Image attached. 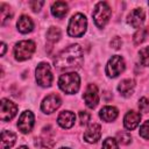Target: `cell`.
Here are the masks:
<instances>
[{
	"label": "cell",
	"mask_w": 149,
	"mask_h": 149,
	"mask_svg": "<svg viewBox=\"0 0 149 149\" xmlns=\"http://www.w3.org/2000/svg\"><path fill=\"white\" fill-rule=\"evenodd\" d=\"M35 51V43L33 41H20L14 47V56L17 61H26L31 57Z\"/></svg>",
	"instance_id": "obj_6"
},
{
	"label": "cell",
	"mask_w": 149,
	"mask_h": 149,
	"mask_svg": "<svg viewBox=\"0 0 149 149\" xmlns=\"http://www.w3.org/2000/svg\"><path fill=\"white\" fill-rule=\"evenodd\" d=\"M84 100L88 108L97 107V105L99 102V93H98V88L94 84H88V86L86 87L85 93H84Z\"/></svg>",
	"instance_id": "obj_10"
},
{
	"label": "cell",
	"mask_w": 149,
	"mask_h": 149,
	"mask_svg": "<svg viewBox=\"0 0 149 149\" xmlns=\"http://www.w3.org/2000/svg\"><path fill=\"white\" fill-rule=\"evenodd\" d=\"M59 149H70V148H59Z\"/></svg>",
	"instance_id": "obj_34"
},
{
	"label": "cell",
	"mask_w": 149,
	"mask_h": 149,
	"mask_svg": "<svg viewBox=\"0 0 149 149\" xmlns=\"http://www.w3.org/2000/svg\"><path fill=\"white\" fill-rule=\"evenodd\" d=\"M135 88V81L134 79H123L118 85V91L122 97H130Z\"/></svg>",
	"instance_id": "obj_16"
},
{
	"label": "cell",
	"mask_w": 149,
	"mask_h": 149,
	"mask_svg": "<svg viewBox=\"0 0 149 149\" xmlns=\"http://www.w3.org/2000/svg\"><path fill=\"white\" fill-rule=\"evenodd\" d=\"M17 149H28V147H26V146H21V147H19Z\"/></svg>",
	"instance_id": "obj_33"
},
{
	"label": "cell",
	"mask_w": 149,
	"mask_h": 149,
	"mask_svg": "<svg viewBox=\"0 0 149 149\" xmlns=\"http://www.w3.org/2000/svg\"><path fill=\"white\" fill-rule=\"evenodd\" d=\"M16 26H17V29H19L20 33L27 34V33H30V31L33 30V28H34V22H33V20H31L29 16L22 15V16L19 17Z\"/></svg>",
	"instance_id": "obj_19"
},
{
	"label": "cell",
	"mask_w": 149,
	"mask_h": 149,
	"mask_svg": "<svg viewBox=\"0 0 149 149\" xmlns=\"http://www.w3.org/2000/svg\"><path fill=\"white\" fill-rule=\"evenodd\" d=\"M16 141V134L10 130H2L1 133V143L0 149H9L14 146Z\"/></svg>",
	"instance_id": "obj_18"
},
{
	"label": "cell",
	"mask_w": 149,
	"mask_h": 149,
	"mask_svg": "<svg viewBox=\"0 0 149 149\" xmlns=\"http://www.w3.org/2000/svg\"><path fill=\"white\" fill-rule=\"evenodd\" d=\"M0 106V119L2 121H9L16 115L17 106L13 101L8 99H1Z\"/></svg>",
	"instance_id": "obj_8"
},
{
	"label": "cell",
	"mask_w": 149,
	"mask_h": 149,
	"mask_svg": "<svg viewBox=\"0 0 149 149\" xmlns=\"http://www.w3.org/2000/svg\"><path fill=\"white\" fill-rule=\"evenodd\" d=\"M34 126V114L30 111H24L19 118L17 121V128L23 134H28Z\"/></svg>",
	"instance_id": "obj_9"
},
{
	"label": "cell",
	"mask_w": 149,
	"mask_h": 149,
	"mask_svg": "<svg viewBox=\"0 0 149 149\" xmlns=\"http://www.w3.org/2000/svg\"><path fill=\"white\" fill-rule=\"evenodd\" d=\"M61 104H62V100H61V98H59L58 95H56V94H50V95H48L47 98L43 99V101H42V104H41V109H42L44 113L50 114V113L55 112V111L61 106Z\"/></svg>",
	"instance_id": "obj_11"
},
{
	"label": "cell",
	"mask_w": 149,
	"mask_h": 149,
	"mask_svg": "<svg viewBox=\"0 0 149 149\" xmlns=\"http://www.w3.org/2000/svg\"><path fill=\"white\" fill-rule=\"evenodd\" d=\"M125 61L121 56L119 55H114L109 58V61L107 62V65H106V74L108 77H118L120 73H122L125 71Z\"/></svg>",
	"instance_id": "obj_7"
},
{
	"label": "cell",
	"mask_w": 149,
	"mask_h": 149,
	"mask_svg": "<svg viewBox=\"0 0 149 149\" xmlns=\"http://www.w3.org/2000/svg\"><path fill=\"white\" fill-rule=\"evenodd\" d=\"M36 81L42 87H49L52 84V72L48 63H40L35 70Z\"/></svg>",
	"instance_id": "obj_5"
},
{
	"label": "cell",
	"mask_w": 149,
	"mask_h": 149,
	"mask_svg": "<svg viewBox=\"0 0 149 149\" xmlns=\"http://www.w3.org/2000/svg\"><path fill=\"white\" fill-rule=\"evenodd\" d=\"M122 45V41H121V38L120 37H114L112 41H111V47L113 48V49H115V50H118V49H120V47Z\"/></svg>",
	"instance_id": "obj_31"
},
{
	"label": "cell",
	"mask_w": 149,
	"mask_h": 149,
	"mask_svg": "<svg viewBox=\"0 0 149 149\" xmlns=\"http://www.w3.org/2000/svg\"><path fill=\"white\" fill-rule=\"evenodd\" d=\"M118 141L122 144H128L132 141V136L128 132H120L118 133Z\"/></svg>",
	"instance_id": "obj_26"
},
{
	"label": "cell",
	"mask_w": 149,
	"mask_h": 149,
	"mask_svg": "<svg viewBox=\"0 0 149 149\" xmlns=\"http://www.w3.org/2000/svg\"><path fill=\"white\" fill-rule=\"evenodd\" d=\"M101 137V126L99 123H91L84 133V140L87 143H95Z\"/></svg>",
	"instance_id": "obj_13"
},
{
	"label": "cell",
	"mask_w": 149,
	"mask_h": 149,
	"mask_svg": "<svg viewBox=\"0 0 149 149\" xmlns=\"http://www.w3.org/2000/svg\"><path fill=\"white\" fill-rule=\"evenodd\" d=\"M5 51H6V44L2 42V43H1V56L5 55Z\"/></svg>",
	"instance_id": "obj_32"
},
{
	"label": "cell",
	"mask_w": 149,
	"mask_h": 149,
	"mask_svg": "<svg viewBox=\"0 0 149 149\" xmlns=\"http://www.w3.org/2000/svg\"><path fill=\"white\" fill-rule=\"evenodd\" d=\"M111 15H112V9L104 1L98 2L95 5L94 9H93V13H92L94 23H95V26L98 28H104L106 26V23L108 22Z\"/></svg>",
	"instance_id": "obj_4"
},
{
	"label": "cell",
	"mask_w": 149,
	"mask_h": 149,
	"mask_svg": "<svg viewBox=\"0 0 149 149\" xmlns=\"http://www.w3.org/2000/svg\"><path fill=\"white\" fill-rule=\"evenodd\" d=\"M79 120H80V123L81 125H86L88 121H90V114L87 112H84L81 111L79 113Z\"/></svg>",
	"instance_id": "obj_30"
},
{
	"label": "cell",
	"mask_w": 149,
	"mask_h": 149,
	"mask_svg": "<svg viewBox=\"0 0 149 149\" xmlns=\"http://www.w3.org/2000/svg\"><path fill=\"white\" fill-rule=\"evenodd\" d=\"M101 149H119V146H118V142H116L115 139L107 137L102 142V148Z\"/></svg>",
	"instance_id": "obj_25"
},
{
	"label": "cell",
	"mask_w": 149,
	"mask_h": 149,
	"mask_svg": "<svg viewBox=\"0 0 149 149\" xmlns=\"http://www.w3.org/2000/svg\"><path fill=\"white\" fill-rule=\"evenodd\" d=\"M118 114H119L118 109L115 107H113V106H105L99 112L100 119L102 121H105V122H112V121H114L116 119Z\"/></svg>",
	"instance_id": "obj_17"
},
{
	"label": "cell",
	"mask_w": 149,
	"mask_h": 149,
	"mask_svg": "<svg viewBox=\"0 0 149 149\" xmlns=\"http://www.w3.org/2000/svg\"><path fill=\"white\" fill-rule=\"evenodd\" d=\"M0 13H1V23L2 24H5L6 22H8L9 20H10V17H12V10H10V8H9V6H7V5H5V3H2L1 6H0Z\"/></svg>",
	"instance_id": "obj_22"
},
{
	"label": "cell",
	"mask_w": 149,
	"mask_h": 149,
	"mask_svg": "<svg viewBox=\"0 0 149 149\" xmlns=\"http://www.w3.org/2000/svg\"><path fill=\"white\" fill-rule=\"evenodd\" d=\"M43 5H44V1H30L29 2V6L34 12H38Z\"/></svg>",
	"instance_id": "obj_29"
},
{
	"label": "cell",
	"mask_w": 149,
	"mask_h": 149,
	"mask_svg": "<svg viewBox=\"0 0 149 149\" xmlns=\"http://www.w3.org/2000/svg\"><path fill=\"white\" fill-rule=\"evenodd\" d=\"M58 86L63 92H65L68 94H74L79 90L80 78L76 72L64 73V74H62L59 77Z\"/></svg>",
	"instance_id": "obj_2"
},
{
	"label": "cell",
	"mask_w": 149,
	"mask_h": 149,
	"mask_svg": "<svg viewBox=\"0 0 149 149\" xmlns=\"http://www.w3.org/2000/svg\"><path fill=\"white\" fill-rule=\"evenodd\" d=\"M74 120H76V115H74L72 112H70V111H64V112H62V113L58 115V118H57L58 125H59L62 128H65V129L71 128V127L74 125Z\"/></svg>",
	"instance_id": "obj_15"
},
{
	"label": "cell",
	"mask_w": 149,
	"mask_h": 149,
	"mask_svg": "<svg viewBox=\"0 0 149 149\" xmlns=\"http://www.w3.org/2000/svg\"><path fill=\"white\" fill-rule=\"evenodd\" d=\"M141 121V114L135 111H129L123 119V126L128 130H133L137 127V125Z\"/></svg>",
	"instance_id": "obj_14"
},
{
	"label": "cell",
	"mask_w": 149,
	"mask_h": 149,
	"mask_svg": "<svg viewBox=\"0 0 149 149\" xmlns=\"http://www.w3.org/2000/svg\"><path fill=\"white\" fill-rule=\"evenodd\" d=\"M140 62L144 66H149V47H144L139 52Z\"/></svg>",
	"instance_id": "obj_23"
},
{
	"label": "cell",
	"mask_w": 149,
	"mask_h": 149,
	"mask_svg": "<svg viewBox=\"0 0 149 149\" xmlns=\"http://www.w3.org/2000/svg\"><path fill=\"white\" fill-rule=\"evenodd\" d=\"M146 20V13L142 8H135L133 9L128 17H127V22L133 27V28H140L143 22Z\"/></svg>",
	"instance_id": "obj_12"
},
{
	"label": "cell",
	"mask_w": 149,
	"mask_h": 149,
	"mask_svg": "<svg viewBox=\"0 0 149 149\" xmlns=\"http://www.w3.org/2000/svg\"><path fill=\"white\" fill-rule=\"evenodd\" d=\"M140 136L146 140H149V120L144 121L140 127Z\"/></svg>",
	"instance_id": "obj_27"
},
{
	"label": "cell",
	"mask_w": 149,
	"mask_h": 149,
	"mask_svg": "<svg viewBox=\"0 0 149 149\" xmlns=\"http://www.w3.org/2000/svg\"><path fill=\"white\" fill-rule=\"evenodd\" d=\"M147 29H144V28H140L135 34H134V43H135V45H139V44H141L143 41H144V38H146V35H147Z\"/></svg>",
	"instance_id": "obj_24"
},
{
	"label": "cell",
	"mask_w": 149,
	"mask_h": 149,
	"mask_svg": "<svg viewBox=\"0 0 149 149\" xmlns=\"http://www.w3.org/2000/svg\"><path fill=\"white\" fill-rule=\"evenodd\" d=\"M84 61L83 49L79 44H71L54 59V65L58 70H76L79 69Z\"/></svg>",
	"instance_id": "obj_1"
},
{
	"label": "cell",
	"mask_w": 149,
	"mask_h": 149,
	"mask_svg": "<svg viewBox=\"0 0 149 149\" xmlns=\"http://www.w3.org/2000/svg\"><path fill=\"white\" fill-rule=\"evenodd\" d=\"M86 28H87L86 16L83 15L81 13H77L70 19L68 26V34L71 37H80L86 31Z\"/></svg>",
	"instance_id": "obj_3"
},
{
	"label": "cell",
	"mask_w": 149,
	"mask_h": 149,
	"mask_svg": "<svg viewBox=\"0 0 149 149\" xmlns=\"http://www.w3.org/2000/svg\"><path fill=\"white\" fill-rule=\"evenodd\" d=\"M47 38L52 43L57 42L61 38V29L57 27H50L47 31Z\"/></svg>",
	"instance_id": "obj_21"
},
{
	"label": "cell",
	"mask_w": 149,
	"mask_h": 149,
	"mask_svg": "<svg viewBox=\"0 0 149 149\" xmlns=\"http://www.w3.org/2000/svg\"><path fill=\"white\" fill-rule=\"evenodd\" d=\"M68 13V3L64 1H56L51 6V14L56 17H63Z\"/></svg>",
	"instance_id": "obj_20"
},
{
	"label": "cell",
	"mask_w": 149,
	"mask_h": 149,
	"mask_svg": "<svg viewBox=\"0 0 149 149\" xmlns=\"http://www.w3.org/2000/svg\"><path fill=\"white\" fill-rule=\"evenodd\" d=\"M139 109L143 113H149V100L147 98H141L139 100Z\"/></svg>",
	"instance_id": "obj_28"
}]
</instances>
